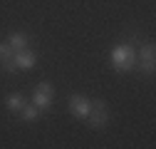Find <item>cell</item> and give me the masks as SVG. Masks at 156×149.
<instances>
[{"label": "cell", "mask_w": 156, "mask_h": 149, "mask_svg": "<svg viewBox=\"0 0 156 149\" xmlns=\"http://www.w3.org/2000/svg\"><path fill=\"white\" fill-rule=\"evenodd\" d=\"M112 65L116 72H129L136 67V50L131 45H116L112 50Z\"/></svg>", "instance_id": "1"}, {"label": "cell", "mask_w": 156, "mask_h": 149, "mask_svg": "<svg viewBox=\"0 0 156 149\" xmlns=\"http://www.w3.org/2000/svg\"><path fill=\"white\" fill-rule=\"evenodd\" d=\"M84 119L89 122V127H94V129H102V127L107 124V107H104V102H102V100H94Z\"/></svg>", "instance_id": "2"}, {"label": "cell", "mask_w": 156, "mask_h": 149, "mask_svg": "<svg viewBox=\"0 0 156 149\" xmlns=\"http://www.w3.org/2000/svg\"><path fill=\"white\" fill-rule=\"evenodd\" d=\"M50 102H52V85L50 82H40V85L35 87L32 104L37 109H50Z\"/></svg>", "instance_id": "3"}, {"label": "cell", "mask_w": 156, "mask_h": 149, "mask_svg": "<svg viewBox=\"0 0 156 149\" xmlns=\"http://www.w3.org/2000/svg\"><path fill=\"white\" fill-rule=\"evenodd\" d=\"M136 67L144 72H154V45L151 42L141 45V50L136 52Z\"/></svg>", "instance_id": "4"}, {"label": "cell", "mask_w": 156, "mask_h": 149, "mask_svg": "<svg viewBox=\"0 0 156 149\" xmlns=\"http://www.w3.org/2000/svg\"><path fill=\"white\" fill-rule=\"evenodd\" d=\"M12 60H15L17 70H32V67H35V62H37V55H35L32 50L23 47V50H17V52L12 55Z\"/></svg>", "instance_id": "5"}, {"label": "cell", "mask_w": 156, "mask_h": 149, "mask_svg": "<svg viewBox=\"0 0 156 149\" xmlns=\"http://www.w3.org/2000/svg\"><path fill=\"white\" fill-rule=\"evenodd\" d=\"M92 107V100H87L84 95H72L69 97V109L74 117H87V112Z\"/></svg>", "instance_id": "6"}, {"label": "cell", "mask_w": 156, "mask_h": 149, "mask_svg": "<svg viewBox=\"0 0 156 149\" xmlns=\"http://www.w3.org/2000/svg\"><path fill=\"white\" fill-rule=\"evenodd\" d=\"M5 107H8L10 112H20V109L25 107V100H23V95H20V92H12V95H8V100H5Z\"/></svg>", "instance_id": "7"}, {"label": "cell", "mask_w": 156, "mask_h": 149, "mask_svg": "<svg viewBox=\"0 0 156 149\" xmlns=\"http://www.w3.org/2000/svg\"><path fill=\"white\" fill-rule=\"evenodd\" d=\"M8 45L17 52V50H23V47H27V35H23V32H12L10 37H8Z\"/></svg>", "instance_id": "8"}, {"label": "cell", "mask_w": 156, "mask_h": 149, "mask_svg": "<svg viewBox=\"0 0 156 149\" xmlns=\"http://www.w3.org/2000/svg\"><path fill=\"white\" fill-rule=\"evenodd\" d=\"M20 114H23V119H25V122H32L37 114H40V109H37L35 104H25V107L20 109Z\"/></svg>", "instance_id": "9"}, {"label": "cell", "mask_w": 156, "mask_h": 149, "mask_svg": "<svg viewBox=\"0 0 156 149\" xmlns=\"http://www.w3.org/2000/svg\"><path fill=\"white\" fill-rule=\"evenodd\" d=\"M12 55H15V50L8 45V40H5V42H0V62H5V60H12Z\"/></svg>", "instance_id": "10"}]
</instances>
